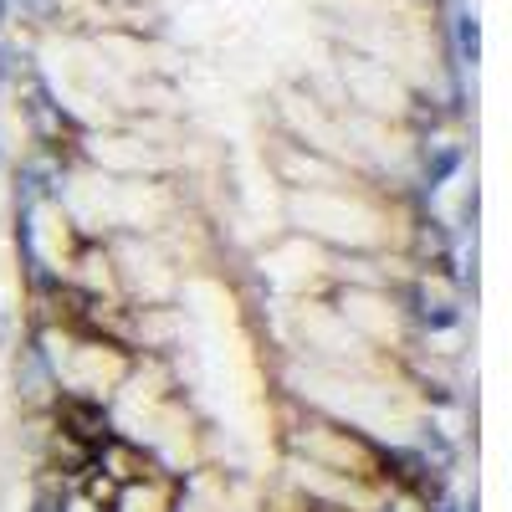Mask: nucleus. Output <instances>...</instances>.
<instances>
[{"mask_svg":"<svg viewBox=\"0 0 512 512\" xmlns=\"http://www.w3.org/2000/svg\"><path fill=\"white\" fill-rule=\"evenodd\" d=\"M93 472H103L113 487H134V482H154V477H169L164 466H159V456L149 451V446H139V441H128V436H108L93 456Z\"/></svg>","mask_w":512,"mask_h":512,"instance_id":"obj_1","label":"nucleus"},{"mask_svg":"<svg viewBox=\"0 0 512 512\" xmlns=\"http://www.w3.org/2000/svg\"><path fill=\"white\" fill-rule=\"evenodd\" d=\"M456 169H461V149H456V144H446V149H436V154L425 149V185H431V190H441Z\"/></svg>","mask_w":512,"mask_h":512,"instance_id":"obj_2","label":"nucleus"},{"mask_svg":"<svg viewBox=\"0 0 512 512\" xmlns=\"http://www.w3.org/2000/svg\"><path fill=\"white\" fill-rule=\"evenodd\" d=\"M16 333H21V328H16L11 308H0V349H11V344H16Z\"/></svg>","mask_w":512,"mask_h":512,"instance_id":"obj_3","label":"nucleus"},{"mask_svg":"<svg viewBox=\"0 0 512 512\" xmlns=\"http://www.w3.org/2000/svg\"><path fill=\"white\" fill-rule=\"evenodd\" d=\"M0 169H6V139H0Z\"/></svg>","mask_w":512,"mask_h":512,"instance_id":"obj_4","label":"nucleus"}]
</instances>
